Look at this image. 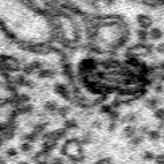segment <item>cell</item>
<instances>
[{"instance_id":"cell-1","label":"cell","mask_w":164,"mask_h":164,"mask_svg":"<svg viewBox=\"0 0 164 164\" xmlns=\"http://www.w3.org/2000/svg\"><path fill=\"white\" fill-rule=\"evenodd\" d=\"M78 75L87 90L102 96H136L148 84L147 67L131 58H89Z\"/></svg>"},{"instance_id":"cell-2","label":"cell","mask_w":164,"mask_h":164,"mask_svg":"<svg viewBox=\"0 0 164 164\" xmlns=\"http://www.w3.org/2000/svg\"><path fill=\"white\" fill-rule=\"evenodd\" d=\"M16 114L15 94L7 78L0 71V144L10 133Z\"/></svg>"}]
</instances>
